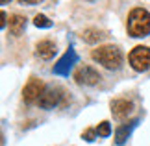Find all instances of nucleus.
Here are the masks:
<instances>
[{
    "label": "nucleus",
    "instance_id": "obj_1",
    "mask_svg": "<svg viewBox=\"0 0 150 146\" xmlns=\"http://www.w3.org/2000/svg\"><path fill=\"white\" fill-rule=\"evenodd\" d=\"M128 33L132 37L150 35V13L145 8H134L128 15Z\"/></svg>",
    "mask_w": 150,
    "mask_h": 146
},
{
    "label": "nucleus",
    "instance_id": "obj_2",
    "mask_svg": "<svg viewBox=\"0 0 150 146\" xmlns=\"http://www.w3.org/2000/svg\"><path fill=\"white\" fill-rule=\"evenodd\" d=\"M91 56L96 63H100L102 67L109 68V71H117L122 65V52L119 50V46H113V44L98 46V48L91 52Z\"/></svg>",
    "mask_w": 150,
    "mask_h": 146
},
{
    "label": "nucleus",
    "instance_id": "obj_3",
    "mask_svg": "<svg viewBox=\"0 0 150 146\" xmlns=\"http://www.w3.org/2000/svg\"><path fill=\"white\" fill-rule=\"evenodd\" d=\"M130 65L137 72H145L150 68V48L148 46H135L128 56Z\"/></svg>",
    "mask_w": 150,
    "mask_h": 146
},
{
    "label": "nucleus",
    "instance_id": "obj_4",
    "mask_svg": "<svg viewBox=\"0 0 150 146\" xmlns=\"http://www.w3.org/2000/svg\"><path fill=\"white\" fill-rule=\"evenodd\" d=\"M63 95H65V92L61 89H57V87H47L37 104H39V107H43V109H54L56 106H63V102H61Z\"/></svg>",
    "mask_w": 150,
    "mask_h": 146
},
{
    "label": "nucleus",
    "instance_id": "obj_5",
    "mask_svg": "<svg viewBox=\"0 0 150 146\" xmlns=\"http://www.w3.org/2000/svg\"><path fill=\"white\" fill-rule=\"evenodd\" d=\"M45 89H47V87H45V83H43L41 80H37V78H32V80L26 83L24 91H22V98H24V102H26V104L39 102V98L43 96Z\"/></svg>",
    "mask_w": 150,
    "mask_h": 146
},
{
    "label": "nucleus",
    "instance_id": "obj_6",
    "mask_svg": "<svg viewBox=\"0 0 150 146\" xmlns=\"http://www.w3.org/2000/svg\"><path fill=\"white\" fill-rule=\"evenodd\" d=\"M74 80H76L78 85H96L100 81V74L93 67L82 65L80 68H76V72H74Z\"/></svg>",
    "mask_w": 150,
    "mask_h": 146
},
{
    "label": "nucleus",
    "instance_id": "obj_7",
    "mask_svg": "<svg viewBox=\"0 0 150 146\" xmlns=\"http://www.w3.org/2000/svg\"><path fill=\"white\" fill-rule=\"evenodd\" d=\"M76 63H78L76 50H74V48H69L65 54H63L61 59L54 65V74H57V76H69L72 65H76Z\"/></svg>",
    "mask_w": 150,
    "mask_h": 146
},
{
    "label": "nucleus",
    "instance_id": "obj_8",
    "mask_svg": "<svg viewBox=\"0 0 150 146\" xmlns=\"http://www.w3.org/2000/svg\"><path fill=\"white\" fill-rule=\"evenodd\" d=\"M111 113L117 120H124L134 113V104L126 98H115L111 100Z\"/></svg>",
    "mask_w": 150,
    "mask_h": 146
},
{
    "label": "nucleus",
    "instance_id": "obj_9",
    "mask_svg": "<svg viewBox=\"0 0 150 146\" xmlns=\"http://www.w3.org/2000/svg\"><path fill=\"white\" fill-rule=\"evenodd\" d=\"M56 54V43L45 39V41H39L35 44V56L39 59H52Z\"/></svg>",
    "mask_w": 150,
    "mask_h": 146
},
{
    "label": "nucleus",
    "instance_id": "obj_10",
    "mask_svg": "<svg viewBox=\"0 0 150 146\" xmlns=\"http://www.w3.org/2000/svg\"><path fill=\"white\" fill-rule=\"evenodd\" d=\"M137 122L139 120H132L130 124H122V126H119V130L115 131V142L117 144H124L126 142V139L130 137V133H132V130H134V128L137 126Z\"/></svg>",
    "mask_w": 150,
    "mask_h": 146
},
{
    "label": "nucleus",
    "instance_id": "obj_11",
    "mask_svg": "<svg viewBox=\"0 0 150 146\" xmlns=\"http://www.w3.org/2000/svg\"><path fill=\"white\" fill-rule=\"evenodd\" d=\"M24 26H26V19L22 15L15 13V15L9 17V33L11 35H21L22 30H24Z\"/></svg>",
    "mask_w": 150,
    "mask_h": 146
},
{
    "label": "nucleus",
    "instance_id": "obj_12",
    "mask_svg": "<svg viewBox=\"0 0 150 146\" xmlns=\"http://www.w3.org/2000/svg\"><path fill=\"white\" fill-rule=\"evenodd\" d=\"M108 33L104 30H96V28H87V30H83L82 33V39L85 41V43H98V41L106 39Z\"/></svg>",
    "mask_w": 150,
    "mask_h": 146
},
{
    "label": "nucleus",
    "instance_id": "obj_13",
    "mask_svg": "<svg viewBox=\"0 0 150 146\" xmlns=\"http://www.w3.org/2000/svg\"><path fill=\"white\" fill-rule=\"evenodd\" d=\"M96 133H98V137H109L111 135V124H109L108 120L100 122V124L96 126Z\"/></svg>",
    "mask_w": 150,
    "mask_h": 146
},
{
    "label": "nucleus",
    "instance_id": "obj_14",
    "mask_svg": "<svg viewBox=\"0 0 150 146\" xmlns=\"http://www.w3.org/2000/svg\"><path fill=\"white\" fill-rule=\"evenodd\" d=\"M33 24H35L37 28H52V20L48 19V17H45V15H35Z\"/></svg>",
    "mask_w": 150,
    "mask_h": 146
},
{
    "label": "nucleus",
    "instance_id": "obj_15",
    "mask_svg": "<svg viewBox=\"0 0 150 146\" xmlns=\"http://www.w3.org/2000/svg\"><path fill=\"white\" fill-rule=\"evenodd\" d=\"M96 135H98V133H96V130H93V128H89V130H85V131L82 133V137H83L87 142H93L95 139H96Z\"/></svg>",
    "mask_w": 150,
    "mask_h": 146
},
{
    "label": "nucleus",
    "instance_id": "obj_16",
    "mask_svg": "<svg viewBox=\"0 0 150 146\" xmlns=\"http://www.w3.org/2000/svg\"><path fill=\"white\" fill-rule=\"evenodd\" d=\"M6 20H8V15H6L4 11H2V20H0V28H4V26H6Z\"/></svg>",
    "mask_w": 150,
    "mask_h": 146
}]
</instances>
